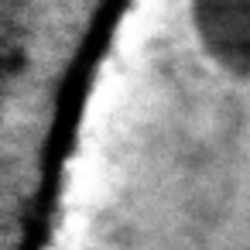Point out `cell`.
I'll return each mask as SVG.
<instances>
[{
    "instance_id": "1",
    "label": "cell",
    "mask_w": 250,
    "mask_h": 250,
    "mask_svg": "<svg viewBox=\"0 0 250 250\" xmlns=\"http://www.w3.org/2000/svg\"><path fill=\"white\" fill-rule=\"evenodd\" d=\"M192 28L223 72L250 79V0H192Z\"/></svg>"
}]
</instances>
